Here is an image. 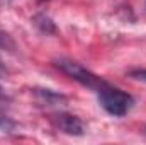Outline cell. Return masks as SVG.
I'll return each instance as SVG.
<instances>
[{"instance_id": "4", "label": "cell", "mask_w": 146, "mask_h": 145, "mask_svg": "<svg viewBox=\"0 0 146 145\" xmlns=\"http://www.w3.org/2000/svg\"><path fill=\"white\" fill-rule=\"evenodd\" d=\"M34 96L42 106H63V104H66V97L51 91V89H34Z\"/></svg>"}, {"instance_id": "8", "label": "cell", "mask_w": 146, "mask_h": 145, "mask_svg": "<svg viewBox=\"0 0 146 145\" xmlns=\"http://www.w3.org/2000/svg\"><path fill=\"white\" fill-rule=\"evenodd\" d=\"M129 77H133V79H136V80H143V82H146V68L131 70V72H129Z\"/></svg>"}, {"instance_id": "5", "label": "cell", "mask_w": 146, "mask_h": 145, "mask_svg": "<svg viewBox=\"0 0 146 145\" xmlns=\"http://www.w3.org/2000/svg\"><path fill=\"white\" fill-rule=\"evenodd\" d=\"M34 24H36L42 33H46V34H48V33H54V31H56V28H54L53 21H51L49 17L42 15V14H39V15L34 17Z\"/></svg>"}, {"instance_id": "6", "label": "cell", "mask_w": 146, "mask_h": 145, "mask_svg": "<svg viewBox=\"0 0 146 145\" xmlns=\"http://www.w3.org/2000/svg\"><path fill=\"white\" fill-rule=\"evenodd\" d=\"M15 128H17V123L9 114H5L0 109V132H3V133H14Z\"/></svg>"}, {"instance_id": "3", "label": "cell", "mask_w": 146, "mask_h": 145, "mask_svg": "<svg viewBox=\"0 0 146 145\" xmlns=\"http://www.w3.org/2000/svg\"><path fill=\"white\" fill-rule=\"evenodd\" d=\"M51 121H53V125L60 132H63L66 135L82 137L83 132H85L82 119L76 118V116H73V114H68V113H56V114L51 116Z\"/></svg>"}, {"instance_id": "2", "label": "cell", "mask_w": 146, "mask_h": 145, "mask_svg": "<svg viewBox=\"0 0 146 145\" xmlns=\"http://www.w3.org/2000/svg\"><path fill=\"white\" fill-rule=\"evenodd\" d=\"M54 65H56V68H60L61 72L65 73V75H68L70 79L80 82L82 85L90 87V89L99 91V89L106 84L100 77H97L95 73H92L90 70H87L83 65H80V63L75 62V60H70V58H56V60H54Z\"/></svg>"}, {"instance_id": "7", "label": "cell", "mask_w": 146, "mask_h": 145, "mask_svg": "<svg viewBox=\"0 0 146 145\" xmlns=\"http://www.w3.org/2000/svg\"><path fill=\"white\" fill-rule=\"evenodd\" d=\"M0 48L9 50V51L15 50V43H14V39L9 36L5 31H2V29H0Z\"/></svg>"}, {"instance_id": "1", "label": "cell", "mask_w": 146, "mask_h": 145, "mask_svg": "<svg viewBox=\"0 0 146 145\" xmlns=\"http://www.w3.org/2000/svg\"><path fill=\"white\" fill-rule=\"evenodd\" d=\"M97 94L100 106L112 116H126L134 106V99L131 94L115 87H109L107 84H104L97 91Z\"/></svg>"}]
</instances>
